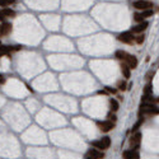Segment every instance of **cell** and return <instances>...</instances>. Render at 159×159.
Returning a JSON list of instances; mask_svg holds the SVG:
<instances>
[{
	"label": "cell",
	"mask_w": 159,
	"mask_h": 159,
	"mask_svg": "<svg viewBox=\"0 0 159 159\" xmlns=\"http://www.w3.org/2000/svg\"><path fill=\"white\" fill-rule=\"evenodd\" d=\"M0 45H3V43H1V40H0Z\"/></svg>",
	"instance_id": "obj_31"
},
{
	"label": "cell",
	"mask_w": 159,
	"mask_h": 159,
	"mask_svg": "<svg viewBox=\"0 0 159 159\" xmlns=\"http://www.w3.org/2000/svg\"><path fill=\"white\" fill-rule=\"evenodd\" d=\"M116 87H117V90H126V89H127V84H126V81L122 80V79L117 81Z\"/></svg>",
	"instance_id": "obj_18"
},
{
	"label": "cell",
	"mask_w": 159,
	"mask_h": 159,
	"mask_svg": "<svg viewBox=\"0 0 159 159\" xmlns=\"http://www.w3.org/2000/svg\"><path fill=\"white\" fill-rule=\"evenodd\" d=\"M97 126H98V129H99L101 131H103V132H108V131L113 130L116 124L112 122V121H108V120H105V121H98Z\"/></svg>",
	"instance_id": "obj_2"
},
{
	"label": "cell",
	"mask_w": 159,
	"mask_h": 159,
	"mask_svg": "<svg viewBox=\"0 0 159 159\" xmlns=\"http://www.w3.org/2000/svg\"><path fill=\"white\" fill-rule=\"evenodd\" d=\"M92 146L94 148V149H97V150H101V152H103V150H106V146L103 145V142L102 140H94V141H92Z\"/></svg>",
	"instance_id": "obj_17"
},
{
	"label": "cell",
	"mask_w": 159,
	"mask_h": 159,
	"mask_svg": "<svg viewBox=\"0 0 159 159\" xmlns=\"http://www.w3.org/2000/svg\"><path fill=\"white\" fill-rule=\"evenodd\" d=\"M140 141H141V134L140 132H135L130 138V148L132 150H138L139 146H140Z\"/></svg>",
	"instance_id": "obj_6"
},
{
	"label": "cell",
	"mask_w": 159,
	"mask_h": 159,
	"mask_svg": "<svg viewBox=\"0 0 159 159\" xmlns=\"http://www.w3.org/2000/svg\"><path fill=\"white\" fill-rule=\"evenodd\" d=\"M132 7L139 10H149L153 7V3L148 1V0H138V1H135L132 4Z\"/></svg>",
	"instance_id": "obj_5"
},
{
	"label": "cell",
	"mask_w": 159,
	"mask_h": 159,
	"mask_svg": "<svg viewBox=\"0 0 159 159\" xmlns=\"http://www.w3.org/2000/svg\"><path fill=\"white\" fill-rule=\"evenodd\" d=\"M10 54H12V48H10L9 45H0V56L1 55L10 56Z\"/></svg>",
	"instance_id": "obj_16"
},
{
	"label": "cell",
	"mask_w": 159,
	"mask_h": 159,
	"mask_svg": "<svg viewBox=\"0 0 159 159\" xmlns=\"http://www.w3.org/2000/svg\"><path fill=\"white\" fill-rule=\"evenodd\" d=\"M124 62L127 65L129 68H130V69H136V68H138V64H139L136 56H134V55H130V54L127 55V57L125 59Z\"/></svg>",
	"instance_id": "obj_8"
},
{
	"label": "cell",
	"mask_w": 159,
	"mask_h": 159,
	"mask_svg": "<svg viewBox=\"0 0 159 159\" xmlns=\"http://www.w3.org/2000/svg\"><path fill=\"white\" fill-rule=\"evenodd\" d=\"M148 26H149V23H148L146 21L140 22L138 26H135L134 28H131V32H132V33H139V34H140V33H142V32L148 28Z\"/></svg>",
	"instance_id": "obj_10"
},
{
	"label": "cell",
	"mask_w": 159,
	"mask_h": 159,
	"mask_svg": "<svg viewBox=\"0 0 159 159\" xmlns=\"http://www.w3.org/2000/svg\"><path fill=\"white\" fill-rule=\"evenodd\" d=\"M101 140H102L103 145L106 146V149H108V148L111 146V138H109V136H103Z\"/></svg>",
	"instance_id": "obj_19"
},
{
	"label": "cell",
	"mask_w": 159,
	"mask_h": 159,
	"mask_svg": "<svg viewBox=\"0 0 159 159\" xmlns=\"http://www.w3.org/2000/svg\"><path fill=\"white\" fill-rule=\"evenodd\" d=\"M139 115L142 116H152V115H159V107L154 105H141Z\"/></svg>",
	"instance_id": "obj_1"
},
{
	"label": "cell",
	"mask_w": 159,
	"mask_h": 159,
	"mask_svg": "<svg viewBox=\"0 0 159 159\" xmlns=\"http://www.w3.org/2000/svg\"><path fill=\"white\" fill-rule=\"evenodd\" d=\"M134 41H135L138 45H141V43H144V41H145V36L140 33L139 36H136V37L134 38Z\"/></svg>",
	"instance_id": "obj_22"
},
{
	"label": "cell",
	"mask_w": 159,
	"mask_h": 159,
	"mask_svg": "<svg viewBox=\"0 0 159 159\" xmlns=\"http://www.w3.org/2000/svg\"><path fill=\"white\" fill-rule=\"evenodd\" d=\"M152 76H154V71H153V70H150L149 73L146 74V76H145V78H146L148 80H150V79H152Z\"/></svg>",
	"instance_id": "obj_26"
},
{
	"label": "cell",
	"mask_w": 159,
	"mask_h": 159,
	"mask_svg": "<svg viewBox=\"0 0 159 159\" xmlns=\"http://www.w3.org/2000/svg\"><path fill=\"white\" fill-rule=\"evenodd\" d=\"M106 90H107V92H109V93H112V94H115V93H117V89H112L111 88V87H106V88H105Z\"/></svg>",
	"instance_id": "obj_27"
},
{
	"label": "cell",
	"mask_w": 159,
	"mask_h": 159,
	"mask_svg": "<svg viewBox=\"0 0 159 159\" xmlns=\"http://www.w3.org/2000/svg\"><path fill=\"white\" fill-rule=\"evenodd\" d=\"M120 68H121V73H122V75H124V78H126V79L130 78V76H131V69H130V68H129L125 62H121Z\"/></svg>",
	"instance_id": "obj_13"
},
{
	"label": "cell",
	"mask_w": 159,
	"mask_h": 159,
	"mask_svg": "<svg viewBox=\"0 0 159 159\" xmlns=\"http://www.w3.org/2000/svg\"><path fill=\"white\" fill-rule=\"evenodd\" d=\"M107 120H108V121H112V122H115V124H116V121H117V116L113 113V112L109 111V112H108V115H107Z\"/></svg>",
	"instance_id": "obj_23"
},
{
	"label": "cell",
	"mask_w": 159,
	"mask_h": 159,
	"mask_svg": "<svg viewBox=\"0 0 159 159\" xmlns=\"http://www.w3.org/2000/svg\"><path fill=\"white\" fill-rule=\"evenodd\" d=\"M14 3H15V0H0V7L8 8V5H12Z\"/></svg>",
	"instance_id": "obj_20"
},
{
	"label": "cell",
	"mask_w": 159,
	"mask_h": 159,
	"mask_svg": "<svg viewBox=\"0 0 159 159\" xmlns=\"http://www.w3.org/2000/svg\"><path fill=\"white\" fill-rule=\"evenodd\" d=\"M87 157L92 158V159H103L105 158V153L101 152V150H97L94 148H90L87 152Z\"/></svg>",
	"instance_id": "obj_7"
},
{
	"label": "cell",
	"mask_w": 159,
	"mask_h": 159,
	"mask_svg": "<svg viewBox=\"0 0 159 159\" xmlns=\"http://www.w3.org/2000/svg\"><path fill=\"white\" fill-rule=\"evenodd\" d=\"M10 48H12V52H17V51H21L22 48H23V46H21V45H14V46H10Z\"/></svg>",
	"instance_id": "obj_25"
},
{
	"label": "cell",
	"mask_w": 159,
	"mask_h": 159,
	"mask_svg": "<svg viewBox=\"0 0 159 159\" xmlns=\"http://www.w3.org/2000/svg\"><path fill=\"white\" fill-rule=\"evenodd\" d=\"M153 14H154V12L153 10H142L141 13H135L134 14V21L138 22V23H140V22H144L146 18L149 17H153Z\"/></svg>",
	"instance_id": "obj_4"
},
{
	"label": "cell",
	"mask_w": 159,
	"mask_h": 159,
	"mask_svg": "<svg viewBox=\"0 0 159 159\" xmlns=\"http://www.w3.org/2000/svg\"><path fill=\"white\" fill-rule=\"evenodd\" d=\"M122 158L124 159H140V154H139L138 150L127 149L122 153Z\"/></svg>",
	"instance_id": "obj_9"
},
{
	"label": "cell",
	"mask_w": 159,
	"mask_h": 159,
	"mask_svg": "<svg viewBox=\"0 0 159 159\" xmlns=\"http://www.w3.org/2000/svg\"><path fill=\"white\" fill-rule=\"evenodd\" d=\"M108 103H109V111L113 112V113H116V112L119 111V108H120L119 102H117L115 98H109V99H108Z\"/></svg>",
	"instance_id": "obj_12"
},
{
	"label": "cell",
	"mask_w": 159,
	"mask_h": 159,
	"mask_svg": "<svg viewBox=\"0 0 159 159\" xmlns=\"http://www.w3.org/2000/svg\"><path fill=\"white\" fill-rule=\"evenodd\" d=\"M13 32V24L9 22H3L1 23V36H9Z\"/></svg>",
	"instance_id": "obj_11"
},
{
	"label": "cell",
	"mask_w": 159,
	"mask_h": 159,
	"mask_svg": "<svg viewBox=\"0 0 159 159\" xmlns=\"http://www.w3.org/2000/svg\"><path fill=\"white\" fill-rule=\"evenodd\" d=\"M141 124H142V119H140L135 125L132 126V129H131V132H138V130H139V127L141 126Z\"/></svg>",
	"instance_id": "obj_24"
},
{
	"label": "cell",
	"mask_w": 159,
	"mask_h": 159,
	"mask_svg": "<svg viewBox=\"0 0 159 159\" xmlns=\"http://www.w3.org/2000/svg\"><path fill=\"white\" fill-rule=\"evenodd\" d=\"M0 37H1V24H0Z\"/></svg>",
	"instance_id": "obj_30"
},
{
	"label": "cell",
	"mask_w": 159,
	"mask_h": 159,
	"mask_svg": "<svg viewBox=\"0 0 159 159\" xmlns=\"http://www.w3.org/2000/svg\"><path fill=\"white\" fill-rule=\"evenodd\" d=\"M134 38H135V36H134V33L131 31L122 32V33L117 36V41H120L122 43H131L134 41Z\"/></svg>",
	"instance_id": "obj_3"
},
{
	"label": "cell",
	"mask_w": 159,
	"mask_h": 159,
	"mask_svg": "<svg viewBox=\"0 0 159 159\" xmlns=\"http://www.w3.org/2000/svg\"><path fill=\"white\" fill-rule=\"evenodd\" d=\"M1 12H3V14H4L5 18H14L15 14H17L15 10L12 9V8H3Z\"/></svg>",
	"instance_id": "obj_14"
},
{
	"label": "cell",
	"mask_w": 159,
	"mask_h": 159,
	"mask_svg": "<svg viewBox=\"0 0 159 159\" xmlns=\"http://www.w3.org/2000/svg\"><path fill=\"white\" fill-rule=\"evenodd\" d=\"M0 21H1V22H5V17H4V14H3L1 10H0Z\"/></svg>",
	"instance_id": "obj_28"
},
{
	"label": "cell",
	"mask_w": 159,
	"mask_h": 159,
	"mask_svg": "<svg viewBox=\"0 0 159 159\" xmlns=\"http://www.w3.org/2000/svg\"><path fill=\"white\" fill-rule=\"evenodd\" d=\"M127 52L126 51H124V50H117L116 52H115V57H116L117 60H120V61H122L124 62L125 61V59L127 57Z\"/></svg>",
	"instance_id": "obj_15"
},
{
	"label": "cell",
	"mask_w": 159,
	"mask_h": 159,
	"mask_svg": "<svg viewBox=\"0 0 159 159\" xmlns=\"http://www.w3.org/2000/svg\"><path fill=\"white\" fill-rule=\"evenodd\" d=\"M152 93H153L152 84L148 83L146 85H145V88H144V95H152Z\"/></svg>",
	"instance_id": "obj_21"
},
{
	"label": "cell",
	"mask_w": 159,
	"mask_h": 159,
	"mask_svg": "<svg viewBox=\"0 0 159 159\" xmlns=\"http://www.w3.org/2000/svg\"><path fill=\"white\" fill-rule=\"evenodd\" d=\"M1 84H5V78L4 76H0V85Z\"/></svg>",
	"instance_id": "obj_29"
}]
</instances>
